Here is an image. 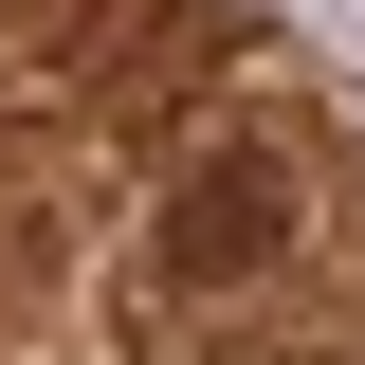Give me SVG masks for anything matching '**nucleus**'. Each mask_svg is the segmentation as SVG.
Listing matches in <instances>:
<instances>
[{"label":"nucleus","mask_w":365,"mask_h":365,"mask_svg":"<svg viewBox=\"0 0 365 365\" xmlns=\"http://www.w3.org/2000/svg\"><path fill=\"white\" fill-rule=\"evenodd\" d=\"M329 274H365V165H347V128H329L311 91L256 73V91L182 110L128 165V201L91 237V311H110L128 365H201L237 311L329 292Z\"/></svg>","instance_id":"obj_1"}]
</instances>
